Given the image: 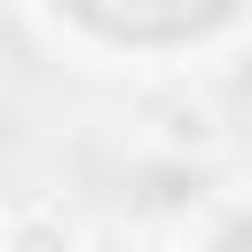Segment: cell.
Wrapping results in <instances>:
<instances>
[{"label": "cell", "instance_id": "6da1fadb", "mask_svg": "<svg viewBox=\"0 0 252 252\" xmlns=\"http://www.w3.org/2000/svg\"><path fill=\"white\" fill-rule=\"evenodd\" d=\"M55 8L110 47H189L236 24L244 0H55Z\"/></svg>", "mask_w": 252, "mask_h": 252}]
</instances>
